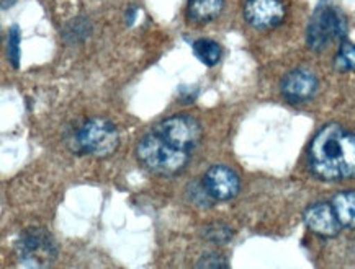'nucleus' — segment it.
Listing matches in <instances>:
<instances>
[{
    "instance_id": "nucleus-10",
    "label": "nucleus",
    "mask_w": 355,
    "mask_h": 269,
    "mask_svg": "<svg viewBox=\"0 0 355 269\" xmlns=\"http://www.w3.org/2000/svg\"><path fill=\"white\" fill-rule=\"evenodd\" d=\"M304 222L309 227V230L315 232L321 236H336L340 230V222L336 216L332 204L320 203L313 204L304 212Z\"/></svg>"
},
{
    "instance_id": "nucleus-16",
    "label": "nucleus",
    "mask_w": 355,
    "mask_h": 269,
    "mask_svg": "<svg viewBox=\"0 0 355 269\" xmlns=\"http://www.w3.org/2000/svg\"><path fill=\"white\" fill-rule=\"evenodd\" d=\"M230 264L225 258L221 257V254H216V253H210V254H205V257L200 259L197 268H205V269H216V268H227Z\"/></svg>"
},
{
    "instance_id": "nucleus-3",
    "label": "nucleus",
    "mask_w": 355,
    "mask_h": 269,
    "mask_svg": "<svg viewBox=\"0 0 355 269\" xmlns=\"http://www.w3.org/2000/svg\"><path fill=\"white\" fill-rule=\"evenodd\" d=\"M76 150L90 157L105 158L120 145V136L110 121L94 118L85 122L76 134Z\"/></svg>"
},
{
    "instance_id": "nucleus-4",
    "label": "nucleus",
    "mask_w": 355,
    "mask_h": 269,
    "mask_svg": "<svg viewBox=\"0 0 355 269\" xmlns=\"http://www.w3.org/2000/svg\"><path fill=\"white\" fill-rule=\"evenodd\" d=\"M345 33H347V24L343 13L336 7L324 3L316 8L309 20L306 31L308 46L315 51H322L332 41L344 39Z\"/></svg>"
},
{
    "instance_id": "nucleus-2",
    "label": "nucleus",
    "mask_w": 355,
    "mask_h": 269,
    "mask_svg": "<svg viewBox=\"0 0 355 269\" xmlns=\"http://www.w3.org/2000/svg\"><path fill=\"white\" fill-rule=\"evenodd\" d=\"M136 155L146 170L162 176L177 175L189 162V152L167 144L154 131L139 140Z\"/></svg>"
},
{
    "instance_id": "nucleus-17",
    "label": "nucleus",
    "mask_w": 355,
    "mask_h": 269,
    "mask_svg": "<svg viewBox=\"0 0 355 269\" xmlns=\"http://www.w3.org/2000/svg\"><path fill=\"white\" fill-rule=\"evenodd\" d=\"M208 240L216 241V243H223V241H227L231 239V230L225 225H213L210 229L205 232Z\"/></svg>"
},
{
    "instance_id": "nucleus-15",
    "label": "nucleus",
    "mask_w": 355,
    "mask_h": 269,
    "mask_svg": "<svg viewBox=\"0 0 355 269\" xmlns=\"http://www.w3.org/2000/svg\"><path fill=\"white\" fill-rule=\"evenodd\" d=\"M8 59H10L12 66L18 67V62H20V30L18 26H12L10 31H8Z\"/></svg>"
},
{
    "instance_id": "nucleus-6",
    "label": "nucleus",
    "mask_w": 355,
    "mask_h": 269,
    "mask_svg": "<svg viewBox=\"0 0 355 269\" xmlns=\"http://www.w3.org/2000/svg\"><path fill=\"white\" fill-rule=\"evenodd\" d=\"M244 17L254 28L272 30L284 21L285 7L280 0H248Z\"/></svg>"
},
{
    "instance_id": "nucleus-8",
    "label": "nucleus",
    "mask_w": 355,
    "mask_h": 269,
    "mask_svg": "<svg viewBox=\"0 0 355 269\" xmlns=\"http://www.w3.org/2000/svg\"><path fill=\"white\" fill-rule=\"evenodd\" d=\"M203 188L213 201H230L239 191V178L225 165H215L205 173Z\"/></svg>"
},
{
    "instance_id": "nucleus-12",
    "label": "nucleus",
    "mask_w": 355,
    "mask_h": 269,
    "mask_svg": "<svg viewBox=\"0 0 355 269\" xmlns=\"http://www.w3.org/2000/svg\"><path fill=\"white\" fill-rule=\"evenodd\" d=\"M336 216L340 225L347 229H355V191H344L332 199Z\"/></svg>"
},
{
    "instance_id": "nucleus-7",
    "label": "nucleus",
    "mask_w": 355,
    "mask_h": 269,
    "mask_svg": "<svg viewBox=\"0 0 355 269\" xmlns=\"http://www.w3.org/2000/svg\"><path fill=\"white\" fill-rule=\"evenodd\" d=\"M18 253L21 259L31 261L30 266H46L41 259H54L56 257V246H54L51 236L46 230H28L21 236L18 243Z\"/></svg>"
},
{
    "instance_id": "nucleus-1",
    "label": "nucleus",
    "mask_w": 355,
    "mask_h": 269,
    "mask_svg": "<svg viewBox=\"0 0 355 269\" xmlns=\"http://www.w3.org/2000/svg\"><path fill=\"white\" fill-rule=\"evenodd\" d=\"M309 167L321 180L338 181L355 176V136L339 124H327L309 145Z\"/></svg>"
},
{
    "instance_id": "nucleus-11",
    "label": "nucleus",
    "mask_w": 355,
    "mask_h": 269,
    "mask_svg": "<svg viewBox=\"0 0 355 269\" xmlns=\"http://www.w3.org/2000/svg\"><path fill=\"white\" fill-rule=\"evenodd\" d=\"M223 7V0H190L187 18L195 25H207L221 15Z\"/></svg>"
},
{
    "instance_id": "nucleus-5",
    "label": "nucleus",
    "mask_w": 355,
    "mask_h": 269,
    "mask_svg": "<svg viewBox=\"0 0 355 269\" xmlns=\"http://www.w3.org/2000/svg\"><path fill=\"white\" fill-rule=\"evenodd\" d=\"M154 132L167 144L189 154L202 140V126L192 116L177 115L167 118L154 127Z\"/></svg>"
},
{
    "instance_id": "nucleus-9",
    "label": "nucleus",
    "mask_w": 355,
    "mask_h": 269,
    "mask_svg": "<svg viewBox=\"0 0 355 269\" xmlns=\"http://www.w3.org/2000/svg\"><path fill=\"white\" fill-rule=\"evenodd\" d=\"M318 90L316 77L308 71H293L282 82V93L290 103H304L315 97Z\"/></svg>"
},
{
    "instance_id": "nucleus-14",
    "label": "nucleus",
    "mask_w": 355,
    "mask_h": 269,
    "mask_svg": "<svg viewBox=\"0 0 355 269\" xmlns=\"http://www.w3.org/2000/svg\"><path fill=\"white\" fill-rule=\"evenodd\" d=\"M334 67L340 72L355 71V46L352 43L343 39L338 56L334 59Z\"/></svg>"
},
{
    "instance_id": "nucleus-13",
    "label": "nucleus",
    "mask_w": 355,
    "mask_h": 269,
    "mask_svg": "<svg viewBox=\"0 0 355 269\" xmlns=\"http://www.w3.org/2000/svg\"><path fill=\"white\" fill-rule=\"evenodd\" d=\"M221 46L213 39H198L193 43V54L205 66L213 67L221 59Z\"/></svg>"
},
{
    "instance_id": "nucleus-18",
    "label": "nucleus",
    "mask_w": 355,
    "mask_h": 269,
    "mask_svg": "<svg viewBox=\"0 0 355 269\" xmlns=\"http://www.w3.org/2000/svg\"><path fill=\"white\" fill-rule=\"evenodd\" d=\"M15 2H17V0H2V8H3V10H6V8L12 7Z\"/></svg>"
}]
</instances>
